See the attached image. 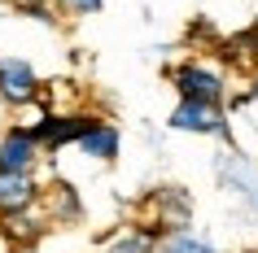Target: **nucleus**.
<instances>
[{"label": "nucleus", "mask_w": 258, "mask_h": 253, "mask_svg": "<svg viewBox=\"0 0 258 253\" xmlns=\"http://www.w3.org/2000/svg\"><path fill=\"white\" fill-rule=\"evenodd\" d=\"M166 127H171V131H188V135H219V140H232L228 109L215 105V101H192V96H179L175 101Z\"/></svg>", "instance_id": "nucleus-1"}, {"label": "nucleus", "mask_w": 258, "mask_h": 253, "mask_svg": "<svg viewBox=\"0 0 258 253\" xmlns=\"http://www.w3.org/2000/svg\"><path fill=\"white\" fill-rule=\"evenodd\" d=\"M171 88H175L179 96H192V101L228 105V79H223L215 66H206V61H179V66L171 70Z\"/></svg>", "instance_id": "nucleus-2"}, {"label": "nucleus", "mask_w": 258, "mask_h": 253, "mask_svg": "<svg viewBox=\"0 0 258 253\" xmlns=\"http://www.w3.org/2000/svg\"><path fill=\"white\" fill-rule=\"evenodd\" d=\"M0 101L9 109L35 105L40 101V74L22 57H0Z\"/></svg>", "instance_id": "nucleus-3"}, {"label": "nucleus", "mask_w": 258, "mask_h": 253, "mask_svg": "<svg viewBox=\"0 0 258 253\" xmlns=\"http://www.w3.org/2000/svg\"><path fill=\"white\" fill-rule=\"evenodd\" d=\"M92 122H96V114H44L40 122H31V131L44 144V153H57L66 144H79Z\"/></svg>", "instance_id": "nucleus-4"}, {"label": "nucleus", "mask_w": 258, "mask_h": 253, "mask_svg": "<svg viewBox=\"0 0 258 253\" xmlns=\"http://www.w3.org/2000/svg\"><path fill=\"white\" fill-rule=\"evenodd\" d=\"M40 157H44V144L35 140L31 127L14 122L0 131V171H35Z\"/></svg>", "instance_id": "nucleus-5"}, {"label": "nucleus", "mask_w": 258, "mask_h": 253, "mask_svg": "<svg viewBox=\"0 0 258 253\" xmlns=\"http://www.w3.org/2000/svg\"><path fill=\"white\" fill-rule=\"evenodd\" d=\"M44 201V184L35 179V171H0V214L35 210Z\"/></svg>", "instance_id": "nucleus-6"}, {"label": "nucleus", "mask_w": 258, "mask_h": 253, "mask_svg": "<svg viewBox=\"0 0 258 253\" xmlns=\"http://www.w3.org/2000/svg\"><path fill=\"white\" fill-rule=\"evenodd\" d=\"M162 231H166V223H132V227H122V231H114L101 244V253H153Z\"/></svg>", "instance_id": "nucleus-7"}, {"label": "nucleus", "mask_w": 258, "mask_h": 253, "mask_svg": "<svg viewBox=\"0 0 258 253\" xmlns=\"http://www.w3.org/2000/svg\"><path fill=\"white\" fill-rule=\"evenodd\" d=\"M118 148H122V131L109 118H96L92 127L83 131V140H79V153H83V157H92V161H114V157H118Z\"/></svg>", "instance_id": "nucleus-8"}, {"label": "nucleus", "mask_w": 258, "mask_h": 253, "mask_svg": "<svg viewBox=\"0 0 258 253\" xmlns=\"http://www.w3.org/2000/svg\"><path fill=\"white\" fill-rule=\"evenodd\" d=\"M44 227H48V218L40 214V205L35 210H18V214H0V231L14 244H35L44 236Z\"/></svg>", "instance_id": "nucleus-9"}, {"label": "nucleus", "mask_w": 258, "mask_h": 253, "mask_svg": "<svg viewBox=\"0 0 258 253\" xmlns=\"http://www.w3.org/2000/svg\"><path fill=\"white\" fill-rule=\"evenodd\" d=\"M153 205H158V223H166V227H188L192 201L184 197V188H158Z\"/></svg>", "instance_id": "nucleus-10"}, {"label": "nucleus", "mask_w": 258, "mask_h": 253, "mask_svg": "<svg viewBox=\"0 0 258 253\" xmlns=\"http://www.w3.org/2000/svg\"><path fill=\"white\" fill-rule=\"evenodd\" d=\"M153 253H219V249L206 236L188 231V227H166L162 236H158V249Z\"/></svg>", "instance_id": "nucleus-11"}, {"label": "nucleus", "mask_w": 258, "mask_h": 253, "mask_svg": "<svg viewBox=\"0 0 258 253\" xmlns=\"http://www.w3.org/2000/svg\"><path fill=\"white\" fill-rule=\"evenodd\" d=\"M44 201H48V218H61V223H70V218H79V197H75V188L66 184V179H57L53 188H44Z\"/></svg>", "instance_id": "nucleus-12"}, {"label": "nucleus", "mask_w": 258, "mask_h": 253, "mask_svg": "<svg viewBox=\"0 0 258 253\" xmlns=\"http://www.w3.org/2000/svg\"><path fill=\"white\" fill-rule=\"evenodd\" d=\"M66 14H75V18H92V14H101L105 9V0H57Z\"/></svg>", "instance_id": "nucleus-13"}, {"label": "nucleus", "mask_w": 258, "mask_h": 253, "mask_svg": "<svg viewBox=\"0 0 258 253\" xmlns=\"http://www.w3.org/2000/svg\"><path fill=\"white\" fill-rule=\"evenodd\" d=\"M245 101H258V79H254V88H249V92H245Z\"/></svg>", "instance_id": "nucleus-14"}]
</instances>
